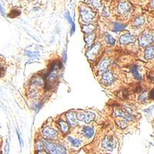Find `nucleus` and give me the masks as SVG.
Listing matches in <instances>:
<instances>
[{
	"mask_svg": "<svg viewBox=\"0 0 154 154\" xmlns=\"http://www.w3.org/2000/svg\"><path fill=\"white\" fill-rule=\"evenodd\" d=\"M36 154H48V153L44 150H39V151H37Z\"/></svg>",
	"mask_w": 154,
	"mask_h": 154,
	"instance_id": "obj_27",
	"label": "nucleus"
},
{
	"mask_svg": "<svg viewBox=\"0 0 154 154\" xmlns=\"http://www.w3.org/2000/svg\"><path fill=\"white\" fill-rule=\"evenodd\" d=\"M108 65H109L108 59H103V60L100 62V64H99V73H106Z\"/></svg>",
	"mask_w": 154,
	"mask_h": 154,
	"instance_id": "obj_14",
	"label": "nucleus"
},
{
	"mask_svg": "<svg viewBox=\"0 0 154 154\" xmlns=\"http://www.w3.org/2000/svg\"><path fill=\"white\" fill-rule=\"evenodd\" d=\"M95 115L91 112H80L77 114V118L79 120L84 122L86 123H89L93 120Z\"/></svg>",
	"mask_w": 154,
	"mask_h": 154,
	"instance_id": "obj_3",
	"label": "nucleus"
},
{
	"mask_svg": "<svg viewBox=\"0 0 154 154\" xmlns=\"http://www.w3.org/2000/svg\"><path fill=\"white\" fill-rule=\"evenodd\" d=\"M104 38L106 42H107L109 45H110V46H113V45L115 44V38L110 35V34H109V33H104Z\"/></svg>",
	"mask_w": 154,
	"mask_h": 154,
	"instance_id": "obj_16",
	"label": "nucleus"
},
{
	"mask_svg": "<svg viewBox=\"0 0 154 154\" xmlns=\"http://www.w3.org/2000/svg\"><path fill=\"white\" fill-rule=\"evenodd\" d=\"M43 144L50 154H66V149L62 145H55L48 140H43Z\"/></svg>",
	"mask_w": 154,
	"mask_h": 154,
	"instance_id": "obj_2",
	"label": "nucleus"
},
{
	"mask_svg": "<svg viewBox=\"0 0 154 154\" xmlns=\"http://www.w3.org/2000/svg\"><path fill=\"white\" fill-rule=\"evenodd\" d=\"M42 133H43V136L46 138H48V139H54L58 135V133L56 131L51 128H49V127L43 129Z\"/></svg>",
	"mask_w": 154,
	"mask_h": 154,
	"instance_id": "obj_7",
	"label": "nucleus"
},
{
	"mask_svg": "<svg viewBox=\"0 0 154 154\" xmlns=\"http://www.w3.org/2000/svg\"><path fill=\"white\" fill-rule=\"evenodd\" d=\"M65 17H66V18L68 19L69 22H70V24L73 23V20H72L71 17L70 16V14H69V13H66V14H65Z\"/></svg>",
	"mask_w": 154,
	"mask_h": 154,
	"instance_id": "obj_26",
	"label": "nucleus"
},
{
	"mask_svg": "<svg viewBox=\"0 0 154 154\" xmlns=\"http://www.w3.org/2000/svg\"><path fill=\"white\" fill-rule=\"evenodd\" d=\"M150 5H151V6H152V7L154 8V0H151Z\"/></svg>",
	"mask_w": 154,
	"mask_h": 154,
	"instance_id": "obj_29",
	"label": "nucleus"
},
{
	"mask_svg": "<svg viewBox=\"0 0 154 154\" xmlns=\"http://www.w3.org/2000/svg\"><path fill=\"white\" fill-rule=\"evenodd\" d=\"M66 119L68 120V123L70 124V127H76V125L77 124V115L76 113L74 112H69L66 113Z\"/></svg>",
	"mask_w": 154,
	"mask_h": 154,
	"instance_id": "obj_6",
	"label": "nucleus"
},
{
	"mask_svg": "<svg viewBox=\"0 0 154 154\" xmlns=\"http://www.w3.org/2000/svg\"><path fill=\"white\" fill-rule=\"evenodd\" d=\"M103 147H104L107 150H113L114 148L115 147V141H114V139H113V137L107 136V137L105 138L104 140H103Z\"/></svg>",
	"mask_w": 154,
	"mask_h": 154,
	"instance_id": "obj_5",
	"label": "nucleus"
},
{
	"mask_svg": "<svg viewBox=\"0 0 154 154\" xmlns=\"http://www.w3.org/2000/svg\"><path fill=\"white\" fill-rule=\"evenodd\" d=\"M114 80V77L110 72H106L104 73L102 78V83L104 85H110L113 83Z\"/></svg>",
	"mask_w": 154,
	"mask_h": 154,
	"instance_id": "obj_8",
	"label": "nucleus"
},
{
	"mask_svg": "<svg viewBox=\"0 0 154 154\" xmlns=\"http://www.w3.org/2000/svg\"><path fill=\"white\" fill-rule=\"evenodd\" d=\"M114 115H115V116H121V117H123L126 120H128V121H130V120H131L132 119H133V116L131 115L130 114L127 113H126L123 112L121 110H116V111L114 113Z\"/></svg>",
	"mask_w": 154,
	"mask_h": 154,
	"instance_id": "obj_12",
	"label": "nucleus"
},
{
	"mask_svg": "<svg viewBox=\"0 0 154 154\" xmlns=\"http://www.w3.org/2000/svg\"><path fill=\"white\" fill-rule=\"evenodd\" d=\"M68 139H69V141H70V143L74 146V147H78V146L80 145V141H79V139H73V138L70 137V136H69Z\"/></svg>",
	"mask_w": 154,
	"mask_h": 154,
	"instance_id": "obj_23",
	"label": "nucleus"
},
{
	"mask_svg": "<svg viewBox=\"0 0 154 154\" xmlns=\"http://www.w3.org/2000/svg\"><path fill=\"white\" fill-rule=\"evenodd\" d=\"M147 93H143L141 96H140L139 100L142 101V102H144V101L146 100V99H147Z\"/></svg>",
	"mask_w": 154,
	"mask_h": 154,
	"instance_id": "obj_25",
	"label": "nucleus"
},
{
	"mask_svg": "<svg viewBox=\"0 0 154 154\" xmlns=\"http://www.w3.org/2000/svg\"><path fill=\"white\" fill-rule=\"evenodd\" d=\"M94 38H95V34H90L88 36H86L85 38V40H86V47L91 46V45L93 44V42L94 41Z\"/></svg>",
	"mask_w": 154,
	"mask_h": 154,
	"instance_id": "obj_19",
	"label": "nucleus"
},
{
	"mask_svg": "<svg viewBox=\"0 0 154 154\" xmlns=\"http://www.w3.org/2000/svg\"><path fill=\"white\" fill-rule=\"evenodd\" d=\"M118 11L119 13L121 14V15H126L130 11V5L128 4V2H121V3L119 4V6H118Z\"/></svg>",
	"mask_w": 154,
	"mask_h": 154,
	"instance_id": "obj_11",
	"label": "nucleus"
},
{
	"mask_svg": "<svg viewBox=\"0 0 154 154\" xmlns=\"http://www.w3.org/2000/svg\"><path fill=\"white\" fill-rule=\"evenodd\" d=\"M99 48H100V45L96 44L95 46H93L92 48H91V49H90V50H89V51L87 52L86 56H88L89 59H94L96 55L98 52H99Z\"/></svg>",
	"mask_w": 154,
	"mask_h": 154,
	"instance_id": "obj_10",
	"label": "nucleus"
},
{
	"mask_svg": "<svg viewBox=\"0 0 154 154\" xmlns=\"http://www.w3.org/2000/svg\"><path fill=\"white\" fill-rule=\"evenodd\" d=\"M135 41V37L130 34H124L119 38V42L122 44H128L130 42H133Z\"/></svg>",
	"mask_w": 154,
	"mask_h": 154,
	"instance_id": "obj_9",
	"label": "nucleus"
},
{
	"mask_svg": "<svg viewBox=\"0 0 154 154\" xmlns=\"http://www.w3.org/2000/svg\"><path fill=\"white\" fill-rule=\"evenodd\" d=\"M151 96H152V97L154 99V90H153V92H152V94H151Z\"/></svg>",
	"mask_w": 154,
	"mask_h": 154,
	"instance_id": "obj_30",
	"label": "nucleus"
},
{
	"mask_svg": "<svg viewBox=\"0 0 154 154\" xmlns=\"http://www.w3.org/2000/svg\"><path fill=\"white\" fill-rule=\"evenodd\" d=\"M145 19L143 18V17L142 16H139V17H137V18L135 19V22H134V24L136 25V26H141V25H143L144 22H145Z\"/></svg>",
	"mask_w": 154,
	"mask_h": 154,
	"instance_id": "obj_22",
	"label": "nucleus"
},
{
	"mask_svg": "<svg viewBox=\"0 0 154 154\" xmlns=\"http://www.w3.org/2000/svg\"><path fill=\"white\" fill-rule=\"evenodd\" d=\"M125 27H126V26L123 25V24L115 22V23H114L113 29V30L114 32H119V31H121V30H124Z\"/></svg>",
	"mask_w": 154,
	"mask_h": 154,
	"instance_id": "obj_20",
	"label": "nucleus"
},
{
	"mask_svg": "<svg viewBox=\"0 0 154 154\" xmlns=\"http://www.w3.org/2000/svg\"><path fill=\"white\" fill-rule=\"evenodd\" d=\"M18 136H19V141H20V143H21V145L22 144V139H21V136L20 135H19V133H18Z\"/></svg>",
	"mask_w": 154,
	"mask_h": 154,
	"instance_id": "obj_28",
	"label": "nucleus"
},
{
	"mask_svg": "<svg viewBox=\"0 0 154 154\" xmlns=\"http://www.w3.org/2000/svg\"><path fill=\"white\" fill-rule=\"evenodd\" d=\"M139 40V45L143 46V47H145V46H147L153 42V36L150 33H144L142 34Z\"/></svg>",
	"mask_w": 154,
	"mask_h": 154,
	"instance_id": "obj_4",
	"label": "nucleus"
},
{
	"mask_svg": "<svg viewBox=\"0 0 154 154\" xmlns=\"http://www.w3.org/2000/svg\"><path fill=\"white\" fill-rule=\"evenodd\" d=\"M79 12H80L81 19L83 22L86 24L90 23L93 20V19L95 16V13L93 12L90 8L86 7L84 6H81L79 8Z\"/></svg>",
	"mask_w": 154,
	"mask_h": 154,
	"instance_id": "obj_1",
	"label": "nucleus"
},
{
	"mask_svg": "<svg viewBox=\"0 0 154 154\" xmlns=\"http://www.w3.org/2000/svg\"><path fill=\"white\" fill-rule=\"evenodd\" d=\"M59 128H60V130H62V133H66L68 132L69 126H68V124L66 123V122L62 121V120H60V121L59 122Z\"/></svg>",
	"mask_w": 154,
	"mask_h": 154,
	"instance_id": "obj_18",
	"label": "nucleus"
},
{
	"mask_svg": "<svg viewBox=\"0 0 154 154\" xmlns=\"http://www.w3.org/2000/svg\"><path fill=\"white\" fill-rule=\"evenodd\" d=\"M154 57V47L149 46L147 48L145 52V58L147 59H151Z\"/></svg>",
	"mask_w": 154,
	"mask_h": 154,
	"instance_id": "obj_13",
	"label": "nucleus"
},
{
	"mask_svg": "<svg viewBox=\"0 0 154 154\" xmlns=\"http://www.w3.org/2000/svg\"><path fill=\"white\" fill-rule=\"evenodd\" d=\"M90 2L94 8H96V9H99L100 8L101 3L99 1H97V0H90Z\"/></svg>",
	"mask_w": 154,
	"mask_h": 154,
	"instance_id": "obj_24",
	"label": "nucleus"
},
{
	"mask_svg": "<svg viewBox=\"0 0 154 154\" xmlns=\"http://www.w3.org/2000/svg\"><path fill=\"white\" fill-rule=\"evenodd\" d=\"M94 30V26L93 25H88V26H83L82 29V31L85 33L86 34H90V33H92Z\"/></svg>",
	"mask_w": 154,
	"mask_h": 154,
	"instance_id": "obj_21",
	"label": "nucleus"
},
{
	"mask_svg": "<svg viewBox=\"0 0 154 154\" xmlns=\"http://www.w3.org/2000/svg\"><path fill=\"white\" fill-rule=\"evenodd\" d=\"M83 133H84L85 136L88 138L92 137L93 135V133H94L93 129L92 127H83Z\"/></svg>",
	"mask_w": 154,
	"mask_h": 154,
	"instance_id": "obj_15",
	"label": "nucleus"
},
{
	"mask_svg": "<svg viewBox=\"0 0 154 154\" xmlns=\"http://www.w3.org/2000/svg\"><path fill=\"white\" fill-rule=\"evenodd\" d=\"M131 72H132V74L133 76V77L135 79H138V80H140L142 79L141 76L139 73V71H138V66L137 65H135L132 67L131 69Z\"/></svg>",
	"mask_w": 154,
	"mask_h": 154,
	"instance_id": "obj_17",
	"label": "nucleus"
}]
</instances>
